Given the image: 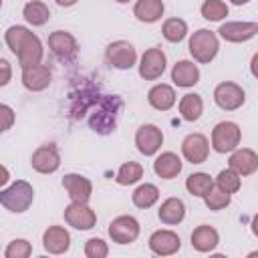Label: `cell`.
<instances>
[{
	"instance_id": "obj_1",
	"label": "cell",
	"mask_w": 258,
	"mask_h": 258,
	"mask_svg": "<svg viewBox=\"0 0 258 258\" xmlns=\"http://www.w3.org/2000/svg\"><path fill=\"white\" fill-rule=\"evenodd\" d=\"M4 40H6L8 48L18 56V62H20L22 69H24V67H32V64H40L42 54H44L42 42H40V38H38L34 32H30L26 26L14 24V26L6 28Z\"/></svg>"
},
{
	"instance_id": "obj_2",
	"label": "cell",
	"mask_w": 258,
	"mask_h": 258,
	"mask_svg": "<svg viewBox=\"0 0 258 258\" xmlns=\"http://www.w3.org/2000/svg\"><path fill=\"white\" fill-rule=\"evenodd\" d=\"M32 202H34V189L24 179H16L10 185H4L0 191V204L14 214L26 212L32 206Z\"/></svg>"
},
{
	"instance_id": "obj_3",
	"label": "cell",
	"mask_w": 258,
	"mask_h": 258,
	"mask_svg": "<svg viewBox=\"0 0 258 258\" xmlns=\"http://www.w3.org/2000/svg\"><path fill=\"white\" fill-rule=\"evenodd\" d=\"M187 48H189V54L194 56L196 62L208 64V62H212L216 58V54L220 50V40L212 30L200 28L189 36Z\"/></svg>"
},
{
	"instance_id": "obj_4",
	"label": "cell",
	"mask_w": 258,
	"mask_h": 258,
	"mask_svg": "<svg viewBox=\"0 0 258 258\" xmlns=\"http://www.w3.org/2000/svg\"><path fill=\"white\" fill-rule=\"evenodd\" d=\"M242 139V129L234 121H220L212 129V149L216 153H232Z\"/></svg>"
},
{
	"instance_id": "obj_5",
	"label": "cell",
	"mask_w": 258,
	"mask_h": 258,
	"mask_svg": "<svg viewBox=\"0 0 258 258\" xmlns=\"http://www.w3.org/2000/svg\"><path fill=\"white\" fill-rule=\"evenodd\" d=\"M214 101L222 111H236L244 105L246 101V93L240 85L232 83V81H224L220 85H216L214 89Z\"/></svg>"
},
{
	"instance_id": "obj_6",
	"label": "cell",
	"mask_w": 258,
	"mask_h": 258,
	"mask_svg": "<svg viewBox=\"0 0 258 258\" xmlns=\"http://www.w3.org/2000/svg\"><path fill=\"white\" fill-rule=\"evenodd\" d=\"M105 56H107V62L113 69H119V71H127L131 67H135V62H137V50L127 40L111 42L105 50Z\"/></svg>"
},
{
	"instance_id": "obj_7",
	"label": "cell",
	"mask_w": 258,
	"mask_h": 258,
	"mask_svg": "<svg viewBox=\"0 0 258 258\" xmlns=\"http://www.w3.org/2000/svg\"><path fill=\"white\" fill-rule=\"evenodd\" d=\"M165 64H167L165 52L159 46H151V48H147L141 54V60H139V77L145 79V81H157L165 73Z\"/></svg>"
},
{
	"instance_id": "obj_8",
	"label": "cell",
	"mask_w": 258,
	"mask_h": 258,
	"mask_svg": "<svg viewBox=\"0 0 258 258\" xmlns=\"http://www.w3.org/2000/svg\"><path fill=\"white\" fill-rule=\"evenodd\" d=\"M64 222L75 230H91L97 224L95 210L85 202H71L64 208Z\"/></svg>"
},
{
	"instance_id": "obj_9",
	"label": "cell",
	"mask_w": 258,
	"mask_h": 258,
	"mask_svg": "<svg viewBox=\"0 0 258 258\" xmlns=\"http://www.w3.org/2000/svg\"><path fill=\"white\" fill-rule=\"evenodd\" d=\"M139 232H141V226L137 222V218L133 216H117L111 224H109V236L115 244H131L139 238Z\"/></svg>"
},
{
	"instance_id": "obj_10",
	"label": "cell",
	"mask_w": 258,
	"mask_h": 258,
	"mask_svg": "<svg viewBox=\"0 0 258 258\" xmlns=\"http://www.w3.org/2000/svg\"><path fill=\"white\" fill-rule=\"evenodd\" d=\"M135 145H137L139 153H143L147 157L155 155L163 145V131L153 123H145L135 131Z\"/></svg>"
},
{
	"instance_id": "obj_11",
	"label": "cell",
	"mask_w": 258,
	"mask_h": 258,
	"mask_svg": "<svg viewBox=\"0 0 258 258\" xmlns=\"http://www.w3.org/2000/svg\"><path fill=\"white\" fill-rule=\"evenodd\" d=\"M30 165L38 173H44V175L54 173L60 167V153H58L56 145L54 143H46V145L36 147L32 157H30Z\"/></svg>"
},
{
	"instance_id": "obj_12",
	"label": "cell",
	"mask_w": 258,
	"mask_h": 258,
	"mask_svg": "<svg viewBox=\"0 0 258 258\" xmlns=\"http://www.w3.org/2000/svg\"><path fill=\"white\" fill-rule=\"evenodd\" d=\"M181 155L191 165L204 163L208 159V155H210V141H208V137L202 135V133L185 135V139L181 141Z\"/></svg>"
},
{
	"instance_id": "obj_13",
	"label": "cell",
	"mask_w": 258,
	"mask_h": 258,
	"mask_svg": "<svg viewBox=\"0 0 258 258\" xmlns=\"http://www.w3.org/2000/svg\"><path fill=\"white\" fill-rule=\"evenodd\" d=\"M218 34L228 42H246L258 34V22H246V20L224 22L218 28Z\"/></svg>"
},
{
	"instance_id": "obj_14",
	"label": "cell",
	"mask_w": 258,
	"mask_h": 258,
	"mask_svg": "<svg viewBox=\"0 0 258 258\" xmlns=\"http://www.w3.org/2000/svg\"><path fill=\"white\" fill-rule=\"evenodd\" d=\"M48 48L54 56L62 58V60H71L77 50H79V44H77V38L67 32V30H54L48 34Z\"/></svg>"
},
{
	"instance_id": "obj_15",
	"label": "cell",
	"mask_w": 258,
	"mask_h": 258,
	"mask_svg": "<svg viewBox=\"0 0 258 258\" xmlns=\"http://www.w3.org/2000/svg\"><path fill=\"white\" fill-rule=\"evenodd\" d=\"M62 187L69 194L71 202H85V204H89V200L93 196L91 179L81 175V173H67L62 177Z\"/></svg>"
},
{
	"instance_id": "obj_16",
	"label": "cell",
	"mask_w": 258,
	"mask_h": 258,
	"mask_svg": "<svg viewBox=\"0 0 258 258\" xmlns=\"http://www.w3.org/2000/svg\"><path fill=\"white\" fill-rule=\"evenodd\" d=\"M149 248L157 256H171L181 248V240L173 230H155L149 236Z\"/></svg>"
},
{
	"instance_id": "obj_17",
	"label": "cell",
	"mask_w": 258,
	"mask_h": 258,
	"mask_svg": "<svg viewBox=\"0 0 258 258\" xmlns=\"http://www.w3.org/2000/svg\"><path fill=\"white\" fill-rule=\"evenodd\" d=\"M228 167H232L234 171H238L242 177L252 175L258 169V153L254 149H248V147H236L230 153Z\"/></svg>"
},
{
	"instance_id": "obj_18",
	"label": "cell",
	"mask_w": 258,
	"mask_h": 258,
	"mask_svg": "<svg viewBox=\"0 0 258 258\" xmlns=\"http://www.w3.org/2000/svg\"><path fill=\"white\" fill-rule=\"evenodd\" d=\"M52 81V73L46 64H32V67H24L22 69V85L32 91V93H38V91H44Z\"/></svg>"
},
{
	"instance_id": "obj_19",
	"label": "cell",
	"mask_w": 258,
	"mask_h": 258,
	"mask_svg": "<svg viewBox=\"0 0 258 258\" xmlns=\"http://www.w3.org/2000/svg\"><path fill=\"white\" fill-rule=\"evenodd\" d=\"M42 246L48 254H64L71 248V234L62 226H48L42 234Z\"/></svg>"
},
{
	"instance_id": "obj_20",
	"label": "cell",
	"mask_w": 258,
	"mask_h": 258,
	"mask_svg": "<svg viewBox=\"0 0 258 258\" xmlns=\"http://www.w3.org/2000/svg\"><path fill=\"white\" fill-rule=\"evenodd\" d=\"M171 81L173 85L181 87V89H189L200 81V69L194 60H177L171 69Z\"/></svg>"
},
{
	"instance_id": "obj_21",
	"label": "cell",
	"mask_w": 258,
	"mask_h": 258,
	"mask_svg": "<svg viewBox=\"0 0 258 258\" xmlns=\"http://www.w3.org/2000/svg\"><path fill=\"white\" fill-rule=\"evenodd\" d=\"M181 167H183V163H181L179 155L173 153V151H163L153 161V171L161 179H173V177H177L179 171H181Z\"/></svg>"
},
{
	"instance_id": "obj_22",
	"label": "cell",
	"mask_w": 258,
	"mask_h": 258,
	"mask_svg": "<svg viewBox=\"0 0 258 258\" xmlns=\"http://www.w3.org/2000/svg\"><path fill=\"white\" fill-rule=\"evenodd\" d=\"M147 101H149V105H151L153 109H157V111H169V109L175 105L177 97H175V91H173L171 85L157 83V85H153V87L149 89Z\"/></svg>"
},
{
	"instance_id": "obj_23",
	"label": "cell",
	"mask_w": 258,
	"mask_h": 258,
	"mask_svg": "<svg viewBox=\"0 0 258 258\" xmlns=\"http://www.w3.org/2000/svg\"><path fill=\"white\" fill-rule=\"evenodd\" d=\"M157 218L161 220V224L165 226H175L181 224L185 218V204L179 198H167L161 202L159 210H157Z\"/></svg>"
},
{
	"instance_id": "obj_24",
	"label": "cell",
	"mask_w": 258,
	"mask_h": 258,
	"mask_svg": "<svg viewBox=\"0 0 258 258\" xmlns=\"http://www.w3.org/2000/svg\"><path fill=\"white\" fill-rule=\"evenodd\" d=\"M191 248H196L198 252H212L218 244H220V234L214 226L202 224L191 232Z\"/></svg>"
},
{
	"instance_id": "obj_25",
	"label": "cell",
	"mask_w": 258,
	"mask_h": 258,
	"mask_svg": "<svg viewBox=\"0 0 258 258\" xmlns=\"http://www.w3.org/2000/svg\"><path fill=\"white\" fill-rule=\"evenodd\" d=\"M163 0H137L135 6H133V14L139 22H145V24H151V22H157L161 16H163Z\"/></svg>"
},
{
	"instance_id": "obj_26",
	"label": "cell",
	"mask_w": 258,
	"mask_h": 258,
	"mask_svg": "<svg viewBox=\"0 0 258 258\" xmlns=\"http://www.w3.org/2000/svg\"><path fill=\"white\" fill-rule=\"evenodd\" d=\"M177 109H179V115H181L183 121L194 123V121H198V119L202 117V113H204V101H202V97H200L198 93H187V95H183V97L179 99Z\"/></svg>"
},
{
	"instance_id": "obj_27",
	"label": "cell",
	"mask_w": 258,
	"mask_h": 258,
	"mask_svg": "<svg viewBox=\"0 0 258 258\" xmlns=\"http://www.w3.org/2000/svg\"><path fill=\"white\" fill-rule=\"evenodd\" d=\"M22 16H24V20H26L28 24H32V26H42V24L48 22L50 10H48V6H46L44 2H40V0H30V2L24 4Z\"/></svg>"
},
{
	"instance_id": "obj_28",
	"label": "cell",
	"mask_w": 258,
	"mask_h": 258,
	"mask_svg": "<svg viewBox=\"0 0 258 258\" xmlns=\"http://www.w3.org/2000/svg\"><path fill=\"white\" fill-rule=\"evenodd\" d=\"M131 200H133V204L137 208L147 210V208H151V206L157 204V200H159V187L155 183H147L145 181V183H141V185L135 187Z\"/></svg>"
},
{
	"instance_id": "obj_29",
	"label": "cell",
	"mask_w": 258,
	"mask_h": 258,
	"mask_svg": "<svg viewBox=\"0 0 258 258\" xmlns=\"http://www.w3.org/2000/svg\"><path fill=\"white\" fill-rule=\"evenodd\" d=\"M212 187H214V179L210 173H204V171H196L185 179V189L196 198H204Z\"/></svg>"
},
{
	"instance_id": "obj_30",
	"label": "cell",
	"mask_w": 258,
	"mask_h": 258,
	"mask_svg": "<svg viewBox=\"0 0 258 258\" xmlns=\"http://www.w3.org/2000/svg\"><path fill=\"white\" fill-rule=\"evenodd\" d=\"M161 34L167 42H181L187 36V22L183 18H167L161 26Z\"/></svg>"
},
{
	"instance_id": "obj_31",
	"label": "cell",
	"mask_w": 258,
	"mask_h": 258,
	"mask_svg": "<svg viewBox=\"0 0 258 258\" xmlns=\"http://www.w3.org/2000/svg\"><path fill=\"white\" fill-rule=\"evenodd\" d=\"M141 177H143V167H141V163H137V161H125V163H121V167L117 169L115 181H117L119 185H133V183H137Z\"/></svg>"
},
{
	"instance_id": "obj_32",
	"label": "cell",
	"mask_w": 258,
	"mask_h": 258,
	"mask_svg": "<svg viewBox=\"0 0 258 258\" xmlns=\"http://www.w3.org/2000/svg\"><path fill=\"white\" fill-rule=\"evenodd\" d=\"M220 189H224L226 194H236L242 185V175L238 171H234L232 167H226L222 169L218 175H216V181H214Z\"/></svg>"
},
{
	"instance_id": "obj_33",
	"label": "cell",
	"mask_w": 258,
	"mask_h": 258,
	"mask_svg": "<svg viewBox=\"0 0 258 258\" xmlns=\"http://www.w3.org/2000/svg\"><path fill=\"white\" fill-rule=\"evenodd\" d=\"M202 16L206 20H212V22H218V20H224L230 12L228 4L224 0H204L202 8H200Z\"/></svg>"
},
{
	"instance_id": "obj_34",
	"label": "cell",
	"mask_w": 258,
	"mask_h": 258,
	"mask_svg": "<svg viewBox=\"0 0 258 258\" xmlns=\"http://www.w3.org/2000/svg\"><path fill=\"white\" fill-rule=\"evenodd\" d=\"M204 202H206L208 210H212V212H220V210H224V208L230 206V202H232V194H226L224 189H220V187L214 183V187L204 196Z\"/></svg>"
},
{
	"instance_id": "obj_35",
	"label": "cell",
	"mask_w": 258,
	"mask_h": 258,
	"mask_svg": "<svg viewBox=\"0 0 258 258\" xmlns=\"http://www.w3.org/2000/svg\"><path fill=\"white\" fill-rule=\"evenodd\" d=\"M32 254V244L24 238H16L12 242H8L6 250H4V258H28Z\"/></svg>"
},
{
	"instance_id": "obj_36",
	"label": "cell",
	"mask_w": 258,
	"mask_h": 258,
	"mask_svg": "<svg viewBox=\"0 0 258 258\" xmlns=\"http://www.w3.org/2000/svg\"><path fill=\"white\" fill-rule=\"evenodd\" d=\"M109 254V246L101 238H89L85 242V256L87 258H105Z\"/></svg>"
},
{
	"instance_id": "obj_37",
	"label": "cell",
	"mask_w": 258,
	"mask_h": 258,
	"mask_svg": "<svg viewBox=\"0 0 258 258\" xmlns=\"http://www.w3.org/2000/svg\"><path fill=\"white\" fill-rule=\"evenodd\" d=\"M0 115H2V131H8L14 123V111L10 105H0Z\"/></svg>"
},
{
	"instance_id": "obj_38",
	"label": "cell",
	"mask_w": 258,
	"mask_h": 258,
	"mask_svg": "<svg viewBox=\"0 0 258 258\" xmlns=\"http://www.w3.org/2000/svg\"><path fill=\"white\" fill-rule=\"evenodd\" d=\"M0 69H2V81H0V85L6 87L10 83V62L6 58H0Z\"/></svg>"
},
{
	"instance_id": "obj_39",
	"label": "cell",
	"mask_w": 258,
	"mask_h": 258,
	"mask_svg": "<svg viewBox=\"0 0 258 258\" xmlns=\"http://www.w3.org/2000/svg\"><path fill=\"white\" fill-rule=\"evenodd\" d=\"M250 73H252V77L258 79V52H254L250 58Z\"/></svg>"
},
{
	"instance_id": "obj_40",
	"label": "cell",
	"mask_w": 258,
	"mask_h": 258,
	"mask_svg": "<svg viewBox=\"0 0 258 258\" xmlns=\"http://www.w3.org/2000/svg\"><path fill=\"white\" fill-rule=\"evenodd\" d=\"M250 226H252V234L258 238V214H254V218H252V224H250Z\"/></svg>"
},
{
	"instance_id": "obj_41",
	"label": "cell",
	"mask_w": 258,
	"mask_h": 258,
	"mask_svg": "<svg viewBox=\"0 0 258 258\" xmlns=\"http://www.w3.org/2000/svg\"><path fill=\"white\" fill-rule=\"evenodd\" d=\"M58 6H62V8H69V6H73V4H77V0H54Z\"/></svg>"
},
{
	"instance_id": "obj_42",
	"label": "cell",
	"mask_w": 258,
	"mask_h": 258,
	"mask_svg": "<svg viewBox=\"0 0 258 258\" xmlns=\"http://www.w3.org/2000/svg\"><path fill=\"white\" fill-rule=\"evenodd\" d=\"M0 181H2V185L8 183V169H6V167H2V177H0Z\"/></svg>"
},
{
	"instance_id": "obj_43",
	"label": "cell",
	"mask_w": 258,
	"mask_h": 258,
	"mask_svg": "<svg viewBox=\"0 0 258 258\" xmlns=\"http://www.w3.org/2000/svg\"><path fill=\"white\" fill-rule=\"evenodd\" d=\"M232 4H236V6H242V4H248L250 0H230Z\"/></svg>"
},
{
	"instance_id": "obj_44",
	"label": "cell",
	"mask_w": 258,
	"mask_h": 258,
	"mask_svg": "<svg viewBox=\"0 0 258 258\" xmlns=\"http://www.w3.org/2000/svg\"><path fill=\"white\" fill-rule=\"evenodd\" d=\"M115 2H119V4H125V2H129V0H115Z\"/></svg>"
}]
</instances>
